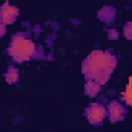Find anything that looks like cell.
I'll return each mask as SVG.
<instances>
[{"label": "cell", "instance_id": "obj_2", "mask_svg": "<svg viewBox=\"0 0 132 132\" xmlns=\"http://www.w3.org/2000/svg\"><path fill=\"white\" fill-rule=\"evenodd\" d=\"M42 49L34 43L32 40L26 35V34H14L11 38V43L8 46V54L9 57L17 62H26V60H34V59H40Z\"/></svg>", "mask_w": 132, "mask_h": 132}, {"label": "cell", "instance_id": "obj_7", "mask_svg": "<svg viewBox=\"0 0 132 132\" xmlns=\"http://www.w3.org/2000/svg\"><path fill=\"white\" fill-rule=\"evenodd\" d=\"M100 88H101V85H100V83L94 81V80H86L85 92H86V95H89V97H95V95L98 94Z\"/></svg>", "mask_w": 132, "mask_h": 132}, {"label": "cell", "instance_id": "obj_10", "mask_svg": "<svg viewBox=\"0 0 132 132\" xmlns=\"http://www.w3.org/2000/svg\"><path fill=\"white\" fill-rule=\"evenodd\" d=\"M123 34H125V37H126L128 40H131L132 42V22H128V23L125 25V28H123Z\"/></svg>", "mask_w": 132, "mask_h": 132}, {"label": "cell", "instance_id": "obj_9", "mask_svg": "<svg viewBox=\"0 0 132 132\" xmlns=\"http://www.w3.org/2000/svg\"><path fill=\"white\" fill-rule=\"evenodd\" d=\"M123 98L129 106H132V77L129 80V83H128V86H126V91L123 92Z\"/></svg>", "mask_w": 132, "mask_h": 132}, {"label": "cell", "instance_id": "obj_4", "mask_svg": "<svg viewBox=\"0 0 132 132\" xmlns=\"http://www.w3.org/2000/svg\"><path fill=\"white\" fill-rule=\"evenodd\" d=\"M106 112H108V118H109L111 123L121 121L126 117V108L120 101H117V100H112L109 103V108L106 109Z\"/></svg>", "mask_w": 132, "mask_h": 132}, {"label": "cell", "instance_id": "obj_1", "mask_svg": "<svg viewBox=\"0 0 132 132\" xmlns=\"http://www.w3.org/2000/svg\"><path fill=\"white\" fill-rule=\"evenodd\" d=\"M117 55L112 51H94L81 63V71L88 80L104 85L117 66Z\"/></svg>", "mask_w": 132, "mask_h": 132}, {"label": "cell", "instance_id": "obj_8", "mask_svg": "<svg viewBox=\"0 0 132 132\" xmlns=\"http://www.w3.org/2000/svg\"><path fill=\"white\" fill-rule=\"evenodd\" d=\"M5 78H6V81H8L9 85L17 83V81H19V71H17V68L9 66V68H8V71L5 72Z\"/></svg>", "mask_w": 132, "mask_h": 132}, {"label": "cell", "instance_id": "obj_11", "mask_svg": "<svg viewBox=\"0 0 132 132\" xmlns=\"http://www.w3.org/2000/svg\"><path fill=\"white\" fill-rule=\"evenodd\" d=\"M5 26H6V25H5L3 22H0V37H3V35H5V31H6V29H5Z\"/></svg>", "mask_w": 132, "mask_h": 132}, {"label": "cell", "instance_id": "obj_6", "mask_svg": "<svg viewBox=\"0 0 132 132\" xmlns=\"http://www.w3.org/2000/svg\"><path fill=\"white\" fill-rule=\"evenodd\" d=\"M98 19L103 20L104 23H111L115 19V9L112 6H104L103 9L98 11Z\"/></svg>", "mask_w": 132, "mask_h": 132}, {"label": "cell", "instance_id": "obj_3", "mask_svg": "<svg viewBox=\"0 0 132 132\" xmlns=\"http://www.w3.org/2000/svg\"><path fill=\"white\" fill-rule=\"evenodd\" d=\"M85 115L88 118V121L94 126H100L103 123V120L108 117V112H106V108L100 103H92L86 108L85 111Z\"/></svg>", "mask_w": 132, "mask_h": 132}, {"label": "cell", "instance_id": "obj_12", "mask_svg": "<svg viewBox=\"0 0 132 132\" xmlns=\"http://www.w3.org/2000/svg\"><path fill=\"white\" fill-rule=\"evenodd\" d=\"M117 37H118L117 31H114V29H109V38H117Z\"/></svg>", "mask_w": 132, "mask_h": 132}, {"label": "cell", "instance_id": "obj_5", "mask_svg": "<svg viewBox=\"0 0 132 132\" xmlns=\"http://www.w3.org/2000/svg\"><path fill=\"white\" fill-rule=\"evenodd\" d=\"M17 15H19V9L15 6H11L9 3L2 5V8H0V22H3L5 25H11V23L15 22Z\"/></svg>", "mask_w": 132, "mask_h": 132}]
</instances>
